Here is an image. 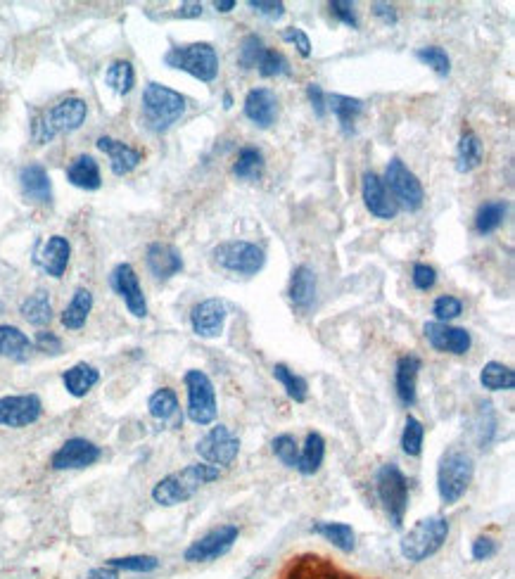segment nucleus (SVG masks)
Wrapping results in <instances>:
<instances>
[{
	"label": "nucleus",
	"mask_w": 515,
	"mask_h": 579,
	"mask_svg": "<svg viewBox=\"0 0 515 579\" xmlns=\"http://www.w3.org/2000/svg\"><path fill=\"white\" fill-rule=\"evenodd\" d=\"M219 477L221 470L209 466V463H190V466L162 477V480L152 487V501L164 508L186 504L202 487L212 485Z\"/></svg>",
	"instance_id": "f257e3e1"
},
{
	"label": "nucleus",
	"mask_w": 515,
	"mask_h": 579,
	"mask_svg": "<svg viewBox=\"0 0 515 579\" xmlns=\"http://www.w3.org/2000/svg\"><path fill=\"white\" fill-rule=\"evenodd\" d=\"M88 117V105L81 98H67L50 110L41 112L31 122V138L36 145H46L55 136L81 129Z\"/></svg>",
	"instance_id": "f03ea898"
},
{
	"label": "nucleus",
	"mask_w": 515,
	"mask_h": 579,
	"mask_svg": "<svg viewBox=\"0 0 515 579\" xmlns=\"http://www.w3.org/2000/svg\"><path fill=\"white\" fill-rule=\"evenodd\" d=\"M186 114V98L174 88L152 84L143 91V122L152 133H167Z\"/></svg>",
	"instance_id": "7ed1b4c3"
},
{
	"label": "nucleus",
	"mask_w": 515,
	"mask_h": 579,
	"mask_svg": "<svg viewBox=\"0 0 515 579\" xmlns=\"http://www.w3.org/2000/svg\"><path fill=\"white\" fill-rule=\"evenodd\" d=\"M449 539V520L442 515L418 520L399 542V551L409 563H423L435 556Z\"/></svg>",
	"instance_id": "20e7f679"
},
{
	"label": "nucleus",
	"mask_w": 515,
	"mask_h": 579,
	"mask_svg": "<svg viewBox=\"0 0 515 579\" xmlns=\"http://www.w3.org/2000/svg\"><path fill=\"white\" fill-rule=\"evenodd\" d=\"M475 475V463L470 454L463 449H447L440 458V466H437V492L440 499L447 506H454L456 501H461V496L468 492L470 482Z\"/></svg>",
	"instance_id": "39448f33"
},
{
	"label": "nucleus",
	"mask_w": 515,
	"mask_h": 579,
	"mask_svg": "<svg viewBox=\"0 0 515 579\" xmlns=\"http://www.w3.org/2000/svg\"><path fill=\"white\" fill-rule=\"evenodd\" d=\"M164 65L186 72L202 84H212L219 76V53L212 43H188V46L171 48L164 55Z\"/></svg>",
	"instance_id": "423d86ee"
},
{
	"label": "nucleus",
	"mask_w": 515,
	"mask_h": 579,
	"mask_svg": "<svg viewBox=\"0 0 515 579\" xmlns=\"http://www.w3.org/2000/svg\"><path fill=\"white\" fill-rule=\"evenodd\" d=\"M375 489L394 530H402L406 511H409V480L397 463H385L375 473Z\"/></svg>",
	"instance_id": "0eeeda50"
},
{
	"label": "nucleus",
	"mask_w": 515,
	"mask_h": 579,
	"mask_svg": "<svg viewBox=\"0 0 515 579\" xmlns=\"http://www.w3.org/2000/svg\"><path fill=\"white\" fill-rule=\"evenodd\" d=\"M387 193L394 200V205L406 212H418L425 205V190L423 183L418 181V176L406 167L399 157H392L390 164L385 169L383 178Z\"/></svg>",
	"instance_id": "6e6552de"
},
{
	"label": "nucleus",
	"mask_w": 515,
	"mask_h": 579,
	"mask_svg": "<svg viewBox=\"0 0 515 579\" xmlns=\"http://www.w3.org/2000/svg\"><path fill=\"white\" fill-rule=\"evenodd\" d=\"M212 259L224 271L238 273V276H257L266 264V252L247 240H226L214 247Z\"/></svg>",
	"instance_id": "1a4fd4ad"
},
{
	"label": "nucleus",
	"mask_w": 515,
	"mask_h": 579,
	"mask_svg": "<svg viewBox=\"0 0 515 579\" xmlns=\"http://www.w3.org/2000/svg\"><path fill=\"white\" fill-rule=\"evenodd\" d=\"M183 385L188 392V418L195 425H212L216 421V390L205 371H188L183 375Z\"/></svg>",
	"instance_id": "9d476101"
},
{
	"label": "nucleus",
	"mask_w": 515,
	"mask_h": 579,
	"mask_svg": "<svg viewBox=\"0 0 515 579\" xmlns=\"http://www.w3.org/2000/svg\"><path fill=\"white\" fill-rule=\"evenodd\" d=\"M197 456L202 458V463H209L214 468H228L233 466V461L240 454V439L233 435L231 428L226 425H216L207 432L205 437L197 442Z\"/></svg>",
	"instance_id": "9b49d317"
},
{
	"label": "nucleus",
	"mask_w": 515,
	"mask_h": 579,
	"mask_svg": "<svg viewBox=\"0 0 515 579\" xmlns=\"http://www.w3.org/2000/svg\"><path fill=\"white\" fill-rule=\"evenodd\" d=\"M240 537V527L238 525H219L214 527L212 532H207L205 537H200L197 542H193L183 551V558L188 563H207L216 561V558L226 556L228 551L233 549L235 542Z\"/></svg>",
	"instance_id": "f8f14e48"
},
{
	"label": "nucleus",
	"mask_w": 515,
	"mask_h": 579,
	"mask_svg": "<svg viewBox=\"0 0 515 579\" xmlns=\"http://www.w3.org/2000/svg\"><path fill=\"white\" fill-rule=\"evenodd\" d=\"M423 335L430 342V347L440 354L463 356L473 347V337H470L468 330L451 326V323L428 321L423 326Z\"/></svg>",
	"instance_id": "ddd939ff"
},
{
	"label": "nucleus",
	"mask_w": 515,
	"mask_h": 579,
	"mask_svg": "<svg viewBox=\"0 0 515 579\" xmlns=\"http://www.w3.org/2000/svg\"><path fill=\"white\" fill-rule=\"evenodd\" d=\"M43 413V404L36 394H12L0 399V425L5 428H27Z\"/></svg>",
	"instance_id": "4468645a"
},
{
	"label": "nucleus",
	"mask_w": 515,
	"mask_h": 579,
	"mask_svg": "<svg viewBox=\"0 0 515 579\" xmlns=\"http://www.w3.org/2000/svg\"><path fill=\"white\" fill-rule=\"evenodd\" d=\"M228 318L226 304L221 302L219 297H209L197 302L193 309H190V326H193V333L197 337H205V340H214L224 333Z\"/></svg>",
	"instance_id": "2eb2a0df"
},
{
	"label": "nucleus",
	"mask_w": 515,
	"mask_h": 579,
	"mask_svg": "<svg viewBox=\"0 0 515 579\" xmlns=\"http://www.w3.org/2000/svg\"><path fill=\"white\" fill-rule=\"evenodd\" d=\"M110 283H112L114 292H117V295L124 299L126 309H129L133 316L136 318L148 316V302H145L141 281H138V273L131 264L114 266Z\"/></svg>",
	"instance_id": "dca6fc26"
},
{
	"label": "nucleus",
	"mask_w": 515,
	"mask_h": 579,
	"mask_svg": "<svg viewBox=\"0 0 515 579\" xmlns=\"http://www.w3.org/2000/svg\"><path fill=\"white\" fill-rule=\"evenodd\" d=\"M100 456H103V451L93 442H88L84 437H72L55 451L53 458H50V466L53 470H81L98 463Z\"/></svg>",
	"instance_id": "f3484780"
},
{
	"label": "nucleus",
	"mask_w": 515,
	"mask_h": 579,
	"mask_svg": "<svg viewBox=\"0 0 515 579\" xmlns=\"http://www.w3.org/2000/svg\"><path fill=\"white\" fill-rule=\"evenodd\" d=\"M361 197H364V205L375 219L392 221L399 214V207L394 205L390 193H387L383 178L375 171H364V176H361Z\"/></svg>",
	"instance_id": "a211bd4d"
},
{
	"label": "nucleus",
	"mask_w": 515,
	"mask_h": 579,
	"mask_svg": "<svg viewBox=\"0 0 515 579\" xmlns=\"http://www.w3.org/2000/svg\"><path fill=\"white\" fill-rule=\"evenodd\" d=\"M243 107L245 117L250 119L254 126H259V129H269V126L276 124L278 100L276 93L269 91V88H252V91L245 95Z\"/></svg>",
	"instance_id": "6ab92c4d"
},
{
	"label": "nucleus",
	"mask_w": 515,
	"mask_h": 579,
	"mask_svg": "<svg viewBox=\"0 0 515 579\" xmlns=\"http://www.w3.org/2000/svg\"><path fill=\"white\" fill-rule=\"evenodd\" d=\"M145 264L157 281H169L183 271L181 252L169 243H152L145 252Z\"/></svg>",
	"instance_id": "aec40b11"
},
{
	"label": "nucleus",
	"mask_w": 515,
	"mask_h": 579,
	"mask_svg": "<svg viewBox=\"0 0 515 579\" xmlns=\"http://www.w3.org/2000/svg\"><path fill=\"white\" fill-rule=\"evenodd\" d=\"M95 145H98V150H103L105 155L110 157V167H112L114 176L131 174V171L143 162L141 150L131 148V145L124 143V141H117V138L100 136L98 141H95Z\"/></svg>",
	"instance_id": "412c9836"
},
{
	"label": "nucleus",
	"mask_w": 515,
	"mask_h": 579,
	"mask_svg": "<svg viewBox=\"0 0 515 579\" xmlns=\"http://www.w3.org/2000/svg\"><path fill=\"white\" fill-rule=\"evenodd\" d=\"M423 361L416 354H406L397 361V371H394V387H397V397L404 406H413L418 399V375H421Z\"/></svg>",
	"instance_id": "4be33fe9"
},
{
	"label": "nucleus",
	"mask_w": 515,
	"mask_h": 579,
	"mask_svg": "<svg viewBox=\"0 0 515 579\" xmlns=\"http://www.w3.org/2000/svg\"><path fill=\"white\" fill-rule=\"evenodd\" d=\"M19 186L29 202L36 205H50L53 202V183H50L48 171L41 164H27L19 171Z\"/></svg>",
	"instance_id": "5701e85b"
},
{
	"label": "nucleus",
	"mask_w": 515,
	"mask_h": 579,
	"mask_svg": "<svg viewBox=\"0 0 515 579\" xmlns=\"http://www.w3.org/2000/svg\"><path fill=\"white\" fill-rule=\"evenodd\" d=\"M69 257H72V245H69V240L62 238V235H50L48 243L43 245L41 252H38L36 264L41 266L48 276L62 278L69 266Z\"/></svg>",
	"instance_id": "b1692460"
},
{
	"label": "nucleus",
	"mask_w": 515,
	"mask_h": 579,
	"mask_svg": "<svg viewBox=\"0 0 515 579\" xmlns=\"http://www.w3.org/2000/svg\"><path fill=\"white\" fill-rule=\"evenodd\" d=\"M290 302L295 304L300 311H307L316 299V273L309 269L307 264L295 266L290 278V290H288Z\"/></svg>",
	"instance_id": "393cba45"
},
{
	"label": "nucleus",
	"mask_w": 515,
	"mask_h": 579,
	"mask_svg": "<svg viewBox=\"0 0 515 579\" xmlns=\"http://www.w3.org/2000/svg\"><path fill=\"white\" fill-rule=\"evenodd\" d=\"M62 383H65V390L72 394V397L81 399L100 383V371L95 366L86 364V361H79V364H74L62 373Z\"/></svg>",
	"instance_id": "a878e982"
},
{
	"label": "nucleus",
	"mask_w": 515,
	"mask_h": 579,
	"mask_svg": "<svg viewBox=\"0 0 515 579\" xmlns=\"http://www.w3.org/2000/svg\"><path fill=\"white\" fill-rule=\"evenodd\" d=\"M67 181L81 190H98L103 186L98 162L91 155H79L67 167Z\"/></svg>",
	"instance_id": "bb28decb"
},
{
	"label": "nucleus",
	"mask_w": 515,
	"mask_h": 579,
	"mask_svg": "<svg viewBox=\"0 0 515 579\" xmlns=\"http://www.w3.org/2000/svg\"><path fill=\"white\" fill-rule=\"evenodd\" d=\"M326 105L330 107V112L338 117L342 131H345L347 136H352L356 119H359L361 112H364V100L352 98V95L330 93L326 95Z\"/></svg>",
	"instance_id": "cd10ccee"
},
{
	"label": "nucleus",
	"mask_w": 515,
	"mask_h": 579,
	"mask_svg": "<svg viewBox=\"0 0 515 579\" xmlns=\"http://www.w3.org/2000/svg\"><path fill=\"white\" fill-rule=\"evenodd\" d=\"M323 458H326V439L321 432H309L304 439V447L300 451V463H297V473L302 475H316L323 466Z\"/></svg>",
	"instance_id": "c85d7f7f"
},
{
	"label": "nucleus",
	"mask_w": 515,
	"mask_h": 579,
	"mask_svg": "<svg viewBox=\"0 0 515 579\" xmlns=\"http://www.w3.org/2000/svg\"><path fill=\"white\" fill-rule=\"evenodd\" d=\"M482 164V141L475 131H463L456 145V169L461 174H470Z\"/></svg>",
	"instance_id": "c756f323"
},
{
	"label": "nucleus",
	"mask_w": 515,
	"mask_h": 579,
	"mask_svg": "<svg viewBox=\"0 0 515 579\" xmlns=\"http://www.w3.org/2000/svg\"><path fill=\"white\" fill-rule=\"evenodd\" d=\"M34 342L15 326H0V356L12 361H27Z\"/></svg>",
	"instance_id": "7c9ffc66"
},
{
	"label": "nucleus",
	"mask_w": 515,
	"mask_h": 579,
	"mask_svg": "<svg viewBox=\"0 0 515 579\" xmlns=\"http://www.w3.org/2000/svg\"><path fill=\"white\" fill-rule=\"evenodd\" d=\"M91 309H93V292L86 290V288H79L74 292L72 302L67 304V309L62 311V316H60L62 326H65L67 330L84 328L86 321H88V314H91Z\"/></svg>",
	"instance_id": "2f4dec72"
},
{
	"label": "nucleus",
	"mask_w": 515,
	"mask_h": 579,
	"mask_svg": "<svg viewBox=\"0 0 515 579\" xmlns=\"http://www.w3.org/2000/svg\"><path fill=\"white\" fill-rule=\"evenodd\" d=\"M311 532L319 534V537L326 539L335 546V549H340L342 553H352L354 546H356V534L352 530V525L347 523H328V520H319V523L311 525Z\"/></svg>",
	"instance_id": "473e14b6"
},
{
	"label": "nucleus",
	"mask_w": 515,
	"mask_h": 579,
	"mask_svg": "<svg viewBox=\"0 0 515 579\" xmlns=\"http://www.w3.org/2000/svg\"><path fill=\"white\" fill-rule=\"evenodd\" d=\"M480 385L489 392H511L515 387V371L499 361H489L480 371Z\"/></svg>",
	"instance_id": "72a5a7b5"
},
{
	"label": "nucleus",
	"mask_w": 515,
	"mask_h": 579,
	"mask_svg": "<svg viewBox=\"0 0 515 579\" xmlns=\"http://www.w3.org/2000/svg\"><path fill=\"white\" fill-rule=\"evenodd\" d=\"M266 169V159L264 152L259 148H243L238 152V159L233 164V174L240 178V181H259L264 176Z\"/></svg>",
	"instance_id": "f704fd0d"
},
{
	"label": "nucleus",
	"mask_w": 515,
	"mask_h": 579,
	"mask_svg": "<svg viewBox=\"0 0 515 579\" xmlns=\"http://www.w3.org/2000/svg\"><path fill=\"white\" fill-rule=\"evenodd\" d=\"M22 316L27 318L31 326L36 328H46L50 321H53V307H50L48 292L38 290L34 295H29L22 302Z\"/></svg>",
	"instance_id": "c9c22d12"
},
{
	"label": "nucleus",
	"mask_w": 515,
	"mask_h": 579,
	"mask_svg": "<svg viewBox=\"0 0 515 579\" xmlns=\"http://www.w3.org/2000/svg\"><path fill=\"white\" fill-rule=\"evenodd\" d=\"M148 411L155 421L169 423L178 416V397L171 387H160L150 394L148 399Z\"/></svg>",
	"instance_id": "e433bc0d"
},
{
	"label": "nucleus",
	"mask_w": 515,
	"mask_h": 579,
	"mask_svg": "<svg viewBox=\"0 0 515 579\" xmlns=\"http://www.w3.org/2000/svg\"><path fill=\"white\" fill-rule=\"evenodd\" d=\"M506 214H508V205L504 200L485 202V205L478 209V214H475V231H478L480 235L494 233L506 221Z\"/></svg>",
	"instance_id": "4c0bfd02"
},
{
	"label": "nucleus",
	"mask_w": 515,
	"mask_h": 579,
	"mask_svg": "<svg viewBox=\"0 0 515 579\" xmlns=\"http://www.w3.org/2000/svg\"><path fill=\"white\" fill-rule=\"evenodd\" d=\"M105 81L114 93L129 95L133 91V86H136V69H133L129 60H117L107 67Z\"/></svg>",
	"instance_id": "58836bf2"
},
{
	"label": "nucleus",
	"mask_w": 515,
	"mask_h": 579,
	"mask_svg": "<svg viewBox=\"0 0 515 579\" xmlns=\"http://www.w3.org/2000/svg\"><path fill=\"white\" fill-rule=\"evenodd\" d=\"M273 378L283 385V390L288 392L290 399H295L297 404H304L309 399V383L297 375L295 371H290L285 364H276L273 366Z\"/></svg>",
	"instance_id": "ea45409f"
},
{
	"label": "nucleus",
	"mask_w": 515,
	"mask_h": 579,
	"mask_svg": "<svg viewBox=\"0 0 515 579\" xmlns=\"http://www.w3.org/2000/svg\"><path fill=\"white\" fill-rule=\"evenodd\" d=\"M259 72V76H264V79H276V76H290V62L288 57L283 53H278V50H271L266 48L262 57H259L257 67H254Z\"/></svg>",
	"instance_id": "a19ab883"
},
{
	"label": "nucleus",
	"mask_w": 515,
	"mask_h": 579,
	"mask_svg": "<svg viewBox=\"0 0 515 579\" xmlns=\"http://www.w3.org/2000/svg\"><path fill=\"white\" fill-rule=\"evenodd\" d=\"M423 442H425V425L418 421V418L409 416L404 423V432H402V449L406 456H421L423 451Z\"/></svg>",
	"instance_id": "79ce46f5"
},
{
	"label": "nucleus",
	"mask_w": 515,
	"mask_h": 579,
	"mask_svg": "<svg viewBox=\"0 0 515 579\" xmlns=\"http://www.w3.org/2000/svg\"><path fill=\"white\" fill-rule=\"evenodd\" d=\"M266 50L264 46V38L259 34H247L243 41H240V48H238V65L243 69H254L257 67L259 57Z\"/></svg>",
	"instance_id": "37998d69"
},
{
	"label": "nucleus",
	"mask_w": 515,
	"mask_h": 579,
	"mask_svg": "<svg viewBox=\"0 0 515 579\" xmlns=\"http://www.w3.org/2000/svg\"><path fill=\"white\" fill-rule=\"evenodd\" d=\"M271 449H273V454H276V458L283 463L285 468L297 470V463H300V447H297L295 437H292V435H278L271 442Z\"/></svg>",
	"instance_id": "c03bdc74"
},
{
	"label": "nucleus",
	"mask_w": 515,
	"mask_h": 579,
	"mask_svg": "<svg viewBox=\"0 0 515 579\" xmlns=\"http://www.w3.org/2000/svg\"><path fill=\"white\" fill-rule=\"evenodd\" d=\"M416 57L423 62V65H428L435 74L449 76V72H451V60H449L447 50H444V48H440V46L418 48V50H416Z\"/></svg>",
	"instance_id": "a18cd8bd"
},
{
	"label": "nucleus",
	"mask_w": 515,
	"mask_h": 579,
	"mask_svg": "<svg viewBox=\"0 0 515 579\" xmlns=\"http://www.w3.org/2000/svg\"><path fill=\"white\" fill-rule=\"evenodd\" d=\"M107 565L114 570H126V572H152L160 568V558L155 556H122V558H110Z\"/></svg>",
	"instance_id": "49530a36"
},
{
	"label": "nucleus",
	"mask_w": 515,
	"mask_h": 579,
	"mask_svg": "<svg viewBox=\"0 0 515 579\" xmlns=\"http://www.w3.org/2000/svg\"><path fill=\"white\" fill-rule=\"evenodd\" d=\"M463 314V302L454 295H442L432 304V316L437 323H449Z\"/></svg>",
	"instance_id": "de8ad7c7"
},
{
	"label": "nucleus",
	"mask_w": 515,
	"mask_h": 579,
	"mask_svg": "<svg viewBox=\"0 0 515 579\" xmlns=\"http://www.w3.org/2000/svg\"><path fill=\"white\" fill-rule=\"evenodd\" d=\"M328 10L330 15L345 24V27L359 29V17H356L354 3H347V0H333V3H328Z\"/></svg>",
	"instance_id": "09e8293b"
},
{
	"label": "nucleus",
	"mask_w": 515,
	"mask_h": 579,
	"mask_svg": "<svg viewBox=\"0 0 515 579\" xmlns=\"http://www.w3.org/2000/svg\"><path fill=\"white\" fill-rule=\"evenodd\" d=\"M411 281H413V288H416V290H423V292L432 290V288H435V283H437V271H435V266L416 264V266H413Z\"/></svg>",
	"instance_id": "8fccbe9b"
},
{
	"label": "nucleus",
	"mask_w": 515,
	"mask_h": 579,
	"mask_svg": "<svg viewBox=\"0 0 515 579\" xmlns=\"http://www.w3.org/2000/svg\"><path fill=\"white\" fill-rule=\"evenodd\" d=\"M283 41L285 43H292V46L297 48V53L302 57H311V41L307 36V31L300 29V27H288L283 31Z\"/></svg>",
	"instance_id": "3c124183"
},
{
	"label": "nucleus",
	"mask_w": 515,
	"mask_h": 579,
	"mask_svg": "<svg viewBox=\"0 0 515 579\" xmlns=\"http://www.w3.org/2000/svg\"><path fill=\"white\" fill-rule=\"evenodd\" d=\"M34 347L38 352H46V354H60L62 352V340L57 337L55 333H50V330H38L36 337H34Z\"/></svg>",
	"instance_id": "603ef678"
},
{
	"label": "nucleus",
	"mask_w": 515,
	"mask_h": 579,
	"mask_svg": "<svg viewBox=\"0 0 515 579\" xmlns=\"http://www.w3.org/2000/svg\"><path fill=\"white\" fill-rule=\"evenodd\" d=\"M250 8L266 19H281L285 15V5L276 0H250Z\"/></svg>",
	"instance_id": "864d4df0"
},
{
	"label": "nucleus",
	"mask_w": 515,
	"mask_h": 579,
	"mask_svg": "<svg viewBox=\"0 0 515 579\" xmlns=\"http://www.w3.org/2000/svg\"><path fill=\"white\" fill-rule=\"evenodd\" d=\"M497 551H499V546L492 537H478L473 542V549H470V553H473V561H489V558L497 556Z\"/></svg>",
	"instance_id": "5fc2aeb1"
},
{
	"label": "nucleus",
	"mask_w": 515,
	"mask_h": 579,
	"mask_svg": "<svg viewBox=\"0 0 515 579\" xmlns=\"http://www.w3.org/2000/svg\"><path fill=\"white\" fill-rule=\"evenodd\" d=\"M307 98L311 107H314V114L319 119L326 117V93H323V88L319 84H309L307 86Z\"/></svg>",
	"instance_id": "6e6d98bb"
},
{
	"label": "nucleus",
	"mask_w": 515,
	"mask_h": 579,
	"mask_svg": "<svg viewBox=\"0 0 515 579\" xmlns=\"http://www.w3.org/2000/svg\"><path fill=\"white\" fill-rule=\"evenodd\" d=\"M373 15L380 19V22H385V24H390V27H394L397 24V8L390 3H373Z\"/></svg>",
	"instance_id": "4d7b16f0"
},
{
	"label": "nucleus",
	"mask_w": 515,
	"mask_h": 579,
	"mask_svg": "<svg viewBox=\"0 0 515 579\" xmlns=\"http://www.w3.org/2000/svg\"><path fill=\"white\" fill-rule=\"evenodd\" d=\"M202 15V3H181V8L176 10V17L181 19H195Z\"/></svg>",
	"instance_id": "13d9d810"
},
{
	"label": "nucleus",
	"mask_w": 515,
	"mask_h": 579,
	"mask_svg": "<svg viewBox=\"0 0 515 579\" xmlns=\"http://www.w3.org/2000/svg\"><path fill=\"white\" fill-rule=\"evenodd\" d=\"M88 579H119V570L103 565V568H93L88 572Z\"/></svg>",
	"instance_id": "bf43d9fd"
},
{
	"label": "nucleus",
	"mask_w": 515,
	"mask_h": 579,
	"mask_svg": "<svg viewBox=\"0 0 515 579\" xmlns=\"http://www.w3.org/2000/svg\"><path fill=\"white\" fill-rule=\"evenodd\" d=\"M214 10L216 12H231V10H235V0H216Z\"/></svg>",
	"instance_id": "052dcab7"
},
{
	"label": "nucleus",
	"mask_w": 515,
	"mask_h": 579,
	"mask_svg": "<svg viewBox=\"0 0 515 579\" xmlns=\"http://www.w3.org/2000/svg\"><path fill=\"white\" fill-rule=\"evenodd\" d=\"M316 565H319V563H314V568H311V570H314V575H307V577H292V579H338L335 575H319V572H316Z\"/></svg>",
	"instance_id": "680f3d73"
},
{
	"label": "nucleus",
	"mask_w": 515,
	"mask_h": 579,
	"mask_svg": "<svg viewBox=\"0 0 515 579\" xmlns=\"http://www.w3.org/2000/svg\"><path fill=\"white\" fill-rule=\"evenodd\" d=\"M231 105H233V98H231V95L226 93V95H224V107L228 110V107H231Z\"/></svg>",
	"instance_id": "e2e57ef3"
}]
</instances>
